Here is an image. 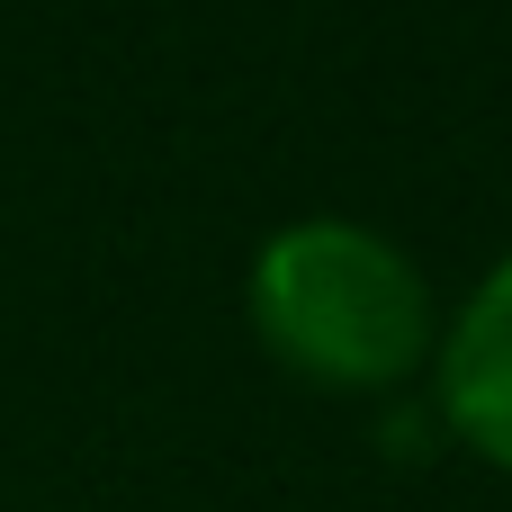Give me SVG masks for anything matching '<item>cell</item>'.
<instances>
[{
	"mask_svg": "<svg viewBox=\"0 0 512 512\" xmlns=\"http://www.w3.org/2000/svg\"><path fill=\"white\" fill-rule=\"evenodd\" d=\"M243 297H252L261 351L333 396H387V387L423 378L441 351V315H432L423 270L351 216L279 225L252 252Z\"/></svg>",
	"mask_w": 512,
	"mask_h": 512,
	"instance_id": "1",
	"label": "cell"
},
{
	"mask_svg": "<svg viewBox=\"0 0 512 512\" xmlns=\"http://www.w3.org/2000/svg\"><path fill=\"white\" fill-rule=\"evenodd\" d=\"M432 360H441V396H432L441 432L512 477V252L468 288Z\"/></svg>",
	"mask_w": 512,
	"mask_h": 512,
	"instance_id": "2",
	"label": "cell"
}]
</instances>
